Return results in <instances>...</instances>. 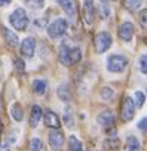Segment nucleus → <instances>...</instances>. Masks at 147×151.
I'll use <instances>...</instances> for the list:
<instances>
[{
  "label": "nucleus",
  "instance_id": "obj_1",
  "mask_svg": "<svg viewBox=\"0 0 147 151\" xmlns=\"http://www.w3.org/2000/svg\"><path fill=\"white\" fill-rule=\"evenodd\" d=\"M82 59V52L79 47H68V46H62L59 50V61L70 67V65H75Z\"/></svg>",
  "mask_w": 147,
  "mask_h": 151
},
{
  "label": "nucleus",
  "instance_id": "obj_2",
  "mask_svg": "<svg viewBox=\"0 0 147 151\" xmlns=\"http://www.w3.org/2000/svg\"><path fill=\"white\" fill-rule=\"evenodd\" d=\"M9 21L12 24L14 28L20 30V31H24L27 28V24H28V18H27V12L22 9V8H18L15 9L11 17H9Z\"/></svg>",
  "mask_w": 147,
  "mask_h": 151
},
{
  "label": "nucleus",
  "instance_id": "obj_3",
  "mask_svg": "<svg viewBox=\"0 0 147 151\" xmlns=\"http://www.w3.org/2000/svg\"><path fill=\"white\" fill-rule=\"evenodd\" d=\"M112 46V36L106 31H101L95 36V40H94V47H95V52L97 53H103L106 52L109 47Z\"/></svg>",
  "mask_w": 147,
  "mask_h": 151
},
{
  "label": "nucleus",
  "instance_id": "obj_4",
  "mask_svg": "<svg viewBox=\"0 0 147 151\" xmlns=\"http://www.w3.org/2000/svg\"><path fill=\"white\" fill-rule=\"evenodd\" d=\"M126 64H128V59L125 56H122V55H112L109 58L107 67H109V70L112 73H120V71H123L126 68Z\"/></svg>",
  "mask_w": 147,
  "mask_h": 151
},
{
  "label": "nucleus",
  "instance_id": "obj_5",
  "mask_svg": "<svg viewBox=\"0 0 147 151\" xmlns=\"http://www.w3.org/2000/svg\"><path fill=\"white\" fill-rule=\"evenodd\" d=\"M67 31V21L65 19H55L49 27H48V34L52 37V39H56L59 36H62L64 33Z\"/></svg>",
  "mask_w": 147,
  "mask_h": 151
},
{
  "label": "nucleus",
  "instance_id": "obj_6",
  "mask_svg": "<svg viewBox=\"0 0 147 151\" xmlns=\"http://www.w3.org/2000/svg\"><path fill=\"white\" fill-rule=\"evenodd\" d=\"M135 114V105L131 98H125L122 104V122H129Z\"/></svg>",
  "mask_w": 147,
  "mask_h": 151
},
{
  "label": "nucleus",
  "instance_id": "obj_7",
  "mask_svg": "<svg viewBox=\"0 0 147 151\" xmlns=\"http://www.w3.org/2000/svg\"><path fill=\"white\" fill-rule=\"evenodd\" d=\"M83 18L88 24H92L94 22V18H95V6H94V2L92 0H86L83 3Z\"/></svg>",
  "mask_w": 147,
  "mask_h": 151
},
{
  "label": "nucleus",
  "instance_id": "obj_8",
  "mask_svg": "<svg viewBox=\"0 0 147 151\" xmlns=\"http://www.w3.org/2000/svg\"><path fill=\"white\" fill-rule=\"evenodd\" d=\"M34 49H36V42H34V39H33V37H27V39H24V40H22L21 52H22V55H24V56H27V58L33 56Z\"/></svg>",
  "mask_w": 147,
  "mask_h": 151
},
{
  "label": "nucleus",
  "instance_id": "obj_9",
  "mask_svg": "<svg viewBox=\"0 0 147 151\" xmlns=\"http://www.w3.org/2000/svg\"><path fill=\"white\" fill-rule=\"evenodd\" d=\"M64 144V136L59 130H52L49 133V145L52 147V150H59Z\"/></svg>",
  "mask_w": 147,
  "mask_h": 151
},
{
  "label": "nucleus",
  "instance_id": "obj_10",
  "mask_svg": "<svg viewBox=\"0 0 147 151\" xmlns=\"http://www.w3.org/2000/svg\"><path fill=\"white\" fill-rule=\"evenodd\" d=\"M59 5H61L62 11H64L68 17H71V18L76 17V14H77V6H76V3H75V0H59Z\"/></svg>",
  "mask_w": 147,
  "mask_h": 151
},
{
  "label": "nucleus",
  "instance_id": "obj_11",
  "mask_svg": "<svg viewBox=\"0 0 147 151\" xmlns=\"http://www.w3.org/2000/svg\"><path fill=\"white\" fill-rule=\"evenodd\" d=\"M132 36H134V25L131 22H123L119 30V37L123 42H129L132 39Z\"/></svg>",
  "mask_w": 147,
  "mask_h": 151
},
{
  "label": "nucleus",
  "instance_id": "obj_12",
  "mask_svg": "<svg viewBox=\"0 0 147 151\" xmlns=\"http://www.w3.org/2000/svg\"><path fill=\"white\" fill-rule=\"evenodd\" d=\"M45 124L48 126V127H52V129H58L59 127V117L54 113V111H51V110H46V113H45Z\"/></svg>",
  "mask_w": 147,
  "mask_h": 151
},
{
  "label": "nucleus",
  "instance_id": "obj_13",
  "mask_svg": "<svg viewBox=\"0 0 147 151\" xmlns=\"http://www.w3.org/2000/svg\"><path fill=\"white\" fill-rule=\"evenodd\" d=\"M40 117H42V108L39 105H34L31 108V116H30V124H31V127H36L39 124Z\"/></svg>",
  "mask_w": 147,
  "mask_h": 151
},
{
  "label": "nucleus",
  "instance_id": "obj_14",
  "mask_svg": "<svg viewBox=\"0 0 147 151\" xmlns=\"http://www.w3.org/2000/svg\"><path fill=\"white\" fill-rule=\"evenodd\" d=\"M3 36H5V40H6V43L9 46H17L18 45V36L14 31H11L9 28H3Z\"/></svg>",
  "mask_w": 147,
  "mask_h": 151
},
{
  "label": "nucleus",
  "instance_id": "obj_15",
  "mask_svg": "<svg viewBox=\"0 0 147 151\" xmlns=\"http://www.w3.org/2000/svg\"><path fill=\"white\" fill-rule=\"evenodd\" d=\"M98 123H100L101 126H110V124L113 123V116H112V113H110V111L101 113V114L98 116Z\"/></svg>",
  "mask_w": 147,
  "mask_h": 151
},
{
  "label": "nucleus",
  "instance_id": "obj_16",
  "mask_svg": "<svg viewBox=\"0 0 147 151\" xmlns=\"http://www.w3.org/2000/svg\"><path fill=\"white\" fill-rule=\"evenodd\" d=\"M126 151H140V142L135 136H129L126 139Z\"/></svg>",
  "mask_w": 147,
  "mask_h": 151
},
{
  "label": "nucleus",
  "instance_id": "obj_17",
  "mask_svg": "<svg viewBox=\"0 0 147 151\" xmlns=\"http://www.w3.org/2000/svg\"><path fill=\"white\" fill-rule=\"evenodd\" d=\"M33 89H34V92L36 93H39V95H43L45 92H46V82H43V80H34L33 82Z\"/></svg>",
  "mask_w": 147,
  "mask_h": 151
},
{
  "label": "nucleus",
  "instance_id": "obj_18",
  "mask_svg": "<svg viewBox=\"0 0 147 151\" xmlns=\"http://www.w3.org/2000/svg\"><path fill=\"white\" fill-rule=\"evenodd\" d=\"M141 3H143V0H123V5H125V8L128 9V11H137L140 6H141Z\"/></svg>",
  "mask_w": 147,
  "mask_h": 151
},
{
  "label": "nucleus",
  "instance_id": "obj_19",
  "mask_svg": "<svg viewBox=\"0 0 147 151\" xmlns=\"http://www.w3.org/2000/svg\"><path fill=\"white\" fill-rule=\"evenodd\" d=\"M70 151H83L82 142L76 136H70Z\"/></svg>",
  "mask_w": 147,
  "mask_h": 151
},
{
  "label": "nucleus",
  "instance_id": "obj_20",
  "mask_svg": "<svg viewBox=\"0 0 147 151\" xmlns=\"http://www.w3.org/2000/svg\"><path fill=\"white\" fill-rule=\"evenodd\" d=\"M11 116L15 119V120H21L22 119V111H21V105L20 104H14L12 107H11Z\"/></svg>",
  "mask_w": 147,
  "mask_h": 151
},
{
  "label": "nucleus",
  "instance_id": "obj_21",
  "mask_svg": "<svg viewBox=\"0 0 147 151\" xmlns=\"http://www.w3.org/2000/svg\"><path fill=\"white\" fill-rule=\"evenodd\" d=\"M25 3H27L28 8H31V9H42L43 5H45L43 0H25Z\"/></svg>",
  "mask_w": 147,
  "mask_h": 151
},
{
  "label": "nucleus",
  "instance_id": "obj_22",
  "mask_svg": "<svg viewBox=\"0 0 147 151\" xmlns=\"http://www.w3.org/2000/svg\"><path fill=\"white\" fill-rule=\"evenodd\" d=\"M42 150V141L39 138H34L30 141V151H40Z\"/></svg>",
  "mask_w": 147,
  "mask_h": 151
},
{
  "label": "nucleus",
  "instance_id": "obj_23",
  "mask_svg": "<svg viewBox=\"0 0 147 151\" xmlns=\"http://www.w3.org/2000/svg\"><path fill=\"white\" fill-rule=\"evenodd\" d=\"M144 99H146L144 93H143V92H137V93H135V102H134V105L143 107V105H144Z\"/></svg>",
  "mask_w": 147,
  "mask_h": 151
},
{
  "label": "nucleus",
  "instance_id": "obj_24",
  "mask_svg": "<svg viewBox=\"0 0 147 151\" xmlns=\"http://www.w3.org/2000/svg\"><path fill=\"white\" fill-rule=\"evenodd\" d=\"M112 96H113V92H112L110 88H103L101 89V98L103 99H110Z\"/></svg>",
  "mask_w": 147,
  "mask_h": 151
},
{
  "label": "nucleus",
  "instance_id": "obj_25",
  "mask_svg": "<svg viewBox=\"0 0 147 151\" xmlns=\"http://www.w3.org/2000/svg\"><path fill=\"white\" fill-rule=\"evenodd\" d=\"M146 64H147V56H146V55H143V56H141V59H140V68H141V71H143L144 74L147 73V65H146Z\"/></svg>",
  "mask_w": 147,
  "mask_h": 151
},
{
  "label": "nucleus",
  "instance_id": "obj_26",
  "mask_svg": "<svg viewBox=\"0 0 147 151\" xmlns=\"http://www.w3.org/2000/svg\"><path fill=\"white\" fill-rule=\"evenodd\" d=\"M146 15H147V11L143 9L141 14H140V22L143 24V28H146Z\"/></svg>",
  "mask_w": 147,
  "mask_h": 151
},
{
  "label": "nucleus",
  "instance_id": "obj_27",
  "mask_svg": "<svg viewBox=\"0 0 147 151\" xmlns=\"http://www.w3.org/2000/svg\"><path fill=\"white\" fill-rule=\"evenodd\" d=\"M15 64H17V68H18V70H24V68H25L24 61H21V59H17V61H15Z\"/></svg>",
  "mask_w": 147,
  "mask_h": 151
},
{
  "label": "nucleus",
  "instance_id": "obj_28",
  "mask_svg": "<svg viewBox=\"0 0 147 151\" xmlns=\"http://www.w3.org/2000/svg\"><path fill=\"white\" fill-rule=\"evenodd\" d=\"M138 127H140V129H143V132H146V117L138 123Z\"/></svg>",
  "mask_w": 147,
  "mask_h": 151
},
{
  "label": "nucleus",
  "instance_id": "obj_29",
  "mask_svg": "<svg viewBox=\"0 0 147 151\" xmlns=\"http://www.w3.org/2000/svg\"><path fill=\"white\" fill-rule=\"evenodd\" d=\"M11 3V0H0V6H6Z\"/></svg>",
  "mask_w": 147,
  "mask_h": 151
},
{
  "label": "nucleus",
  "instance_id": "obj_30",
  "mask_svg": "<svg viewBox=\"0 0 147 151\" xmlns=\"http://www.w3.org/2000/svg\"><path fill=\"white\" fill-rule=\"evenodd\" d=\"M101 2H104V3H107V2H114V0H101Z\"/></svg>",
  "mask_w": 147,
  "mask_h": 151
},
{
  "label": "nucleus",
  "instance_id": "obj_31",
  "mask_svg": "<svg viewBox=\"0 0 147 151\" xmlns=\"http://www.w3.org/2000/svg\"><path fill=\"white\" fill-rule=\"evenodd\" d=\"M58 2H59V0H58Z\"/></svg>",
  "mask_w": 147,
  "mask_h": 151
}]
</instances>
